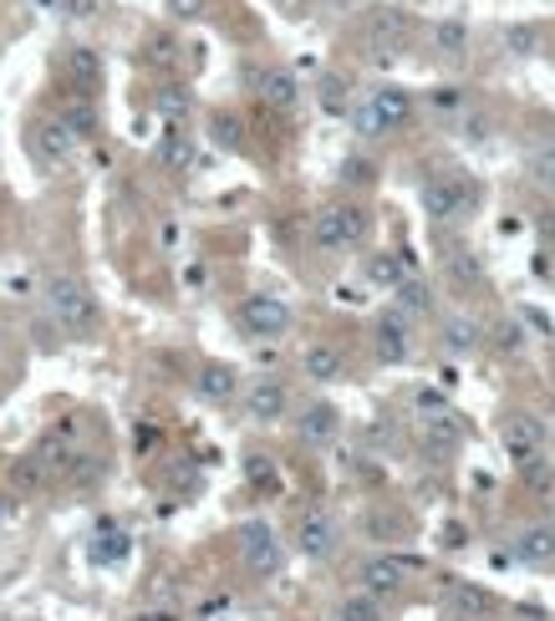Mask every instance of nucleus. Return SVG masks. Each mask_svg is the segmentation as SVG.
<instances>
[{
	"label": "nucleus",
	"mask_w": 555,
	"mask_h": 621,
	"mask_svg": "<svg viewBox=\"0 0 555 621\" xmlns=\"http://www.w3.org/2000/svg\"><path fill=\"white\" fill-rule=\"evenodd\" d=\"M250 87H255V97L276 112H296V102H301V82H296L286 67H255Z\"/></svg>",
	"instance_id": "nucleus-9"
},
{
	"label": "nucleus",
	"mask_w": 555,
	"mask_h": 621,
	"mask_svg": "<svg viewBox=\"0 0 555 621\" xmlns=\"http://www.w3.org/2000/svg\"><path fill=\"white\" fill-rule=\"evenodd\" d=\"M519 474H525V484H531L545 504H555V469H551V459H531V464H519Z\"/></svg>",
	"instance_id": "nucleus-29"
},
{
	"label": "nucleus",
	"mask_w": 555,
	"mask_h": 621,
	"mask_svg": "<svg viewBox=\"0 0 555 621\" xmlns=\"http://www.w3.org/2000/svg\"><path fill=\"white\" fill-rule=\"evenodd\" d=\"M47 316L67 336H92L97 332V296L77 275H51L47 280Z\"/></svg>",
	"instance_id": "nucleus-1"
},
{
	"label": "nucleus",
	"mask_w": 555,
	"mask_h": 621,
	"mask_svg": "<svg viewBox=\"0 0 555 621\" xmlns=\"http://www.w3.org/2000/svg\"><path fill=\"white\" fill-rule=\"evenodd\" d=\"M448 611L459 621H489L499 611V601L484 591V585H469V581H454L448 585Z\"/></svg>",
	"instance_id": "nucleus-16"
},
{
	"label": "nucleus",
	"mask_w": 555,
	"mask_h": 621,
	"mask_svg": "<svg viewBox=\"0 0 555 621\" xmlns=\"http://www.w3.org/2000/svg\"><path fill=\"white\" fill-rule=\"evenodd\" d=\"M505 47L515 51V57H535V51H541V26L509 21V26H505Z\"/></svg>",
	"instance_id": "nucleus-30"
},
{
	"label": "nucleus",
	"mask_w": 555,
	"mask_h": 621,
	"mask_svg": "<svg viewBox=\"0 0 555 621\" xmlns=\"http://www.w3.org/2000/svg\"><path fill=\"white\" fill-rule=\"evenodd\" d=\"M499 347H505V352H519V347H525V336H519V326H499Z\"/></svg>",
	"instance_id": "nucleus-39"
},
{
	"label": "nucleus",
	"mask_w": 555,
	"mask_h": 621,
	"mask_svg": "<svg viewBox=\"0 0 555 621\" xmlns=\"http://www.w3.org/2000/svg\"><path fill=\"white\" fill-rule=\"evenodd\" d=\"M11 484H16V490H41V484H47V469H41V459L37 454H31V459H16Z\"/></svg>",
	"instance_id": "nucleus-34"
},
{
	"label": "nucleus",
	"mask_w": 555,
	"mask_h": 621,
	"mask_svg": "<svg viewBox=\"0 0 555 621\" xmlns=\"http://www.w3.org/2000/svg\"><path fill=\"white\" fill-rule=\"evenodd\" d=\"M296 433H301L311 448H326V443H337V433H341L337 403H306V407H301V418H296Z\"/></svg>",
	"instance_id": "nucleus-14"
},
{
	"label": "nucleus",
	"mask_w": 555,
	"mask_h": 621,
	"mask_svg": "<svg viewBox=\"0 0 555 621\" xmlns=\"http://www.w3.org/2000/svg\"><path fill=\"white\" fill-rule=\"evenodd\" d=\"M194 393L205 397V403L225 407L235 393H240V372L225 367V362H209V367H199V377H194Z\"/></svg>",
	"instance_id": "nucleus-18"
},
{
	"label": "nucleus",
	"mask_w": 555,
	"mask_h": 621,
	"mask_svg": "<svg viewBox=\"0 0 555 621\" xmlns=\"http://www.w3.org/2000/svg\"><path fill=\"white\" fill-rule=\"evenodd\" d=\"M341 184H347V189H373L377 184V164L373 158H347V164H341Z\"/></svg>",
	"instance_id": "nucleus-33"
},
{
	"label": "nucleus",
	"mask_w": 555,
	"mask_h": 621,
	"mask_svg": "<svg viewBox=\"0 0 555 621\" xmlns=\"http://www.w3.org/2000/svg\"><path fill=\"white\" fill-rule=\"evenodd\" d=\"M499 438H505L509 459H519V464H531V459L545 454V428H541V418H535V413H505Z\"/></svg>",
	"instance_id": "nucleus-10"
},
{
	"label": "nucleus",
	"mask_w": 555,
	"mask_h": 621,
	"mask_svg": "<svg viewBox=\"0 0 555 621\" xmlns=\"http://www.w3.org/2000/svg\"><path fill=\"white\" fill-rule=\"evenodd\" d=\"M240 326L255 336V342H280V336L290 332V306L280 296L255 290V296L240 300Z\"/></svg>",
	"instance_id": "nucleus-5"
},
{
	"label": "nucleus",
	"mask_w": 555,
	"mask_h": 621,
	"mask_svg": "<svg viewBox=\"0 0 555 621\" xmlns=\"http://www.w3.org/2000/svg\"><path fill=\"white\" fill-rule=\"evenodd\" d=\"M11 514H16V504H11V494L0 490V525H6V520H11Z\"/></svg>",
	"instance_id": "nucleus-41"
},
{
	"label": "nucleus",
	"mask_w": 555,
	"mask_h": 621,
	"mask_svg": "<svg viewBox=\"0 0 555 621\" xmlns=\"http://www.w3.org/2000/svg\"><path fill=\"white\" fill-rule=\"evenodd\" d=\"M158 112L174 118V128H179V118H189V92H184V87H163V92H158Z\"/></svg>",
	"instance_id": "nucleus-35"
},
{
	"label": "nucleus",
	"mask_w": 555,
	"mask_h": 621,
	"mask_svg": "<svg viewBox=\"0 0 555 621\" xmlns=\"http://www.w3.org/2000/svg\"><path fill=\"white\" fill-rule=\"evenodd\" d=\"M434 108H444V112L464 108V97H459V87H438V92H434Z\"/></svg>",
	"instance_id": "nucleus-38"
},
{
	"label": "nucleus",
	"mask_w": 555,
	"mask_h": 621,
	"mask_svg": "<svg viewBox=\"0 0 555 621\" xmlns=\"http://www.w3.org/2000/svg\"><path fill=\"white\" fill-rule=\"evenodd\" d=\"M373 352H377V362H387V367H398V362H408L413 336H408V322H403L398 310H387L383 322L373 326Z\"/></svg>",
	"instance_id": "nucleus-12"
},
{
	"label": "nucleus",
	"mask_w": 555,
	"mask_h": 621,
	"mask_svg": "<svg viewBox=\"0 0 555 621\" xmlns=\"http://www.w3.org/2000/svg\"><path fill=\"white\" fill-rule=\"evenodd\" d=\"M240 561H245V571L260 575V581L280 575V565H286V545H280V535L266 525V520L240 525Z\"/></svg>",
	"instance_id": "nucleus-4"
},
{
	"label": "nucleus",
	"mask_w": 555,
	"mask_h": 621,
	"mask_svg": "<svg viewBox=\"0 0 555 621\" xmlns=\"http://www.w3.org/2000/svg\"><path fill=\"white\" fill-rule=\"evenodd\" d=\"M408 575H413L408 561H398V555H373V561H363V591L377 601H393V597H403Z\"/></svg>",
	"instance_id": "nucleus-8"
},
{
	"label": "nucleus",
	"mask_w": 555,
	"mask_h": 621,
	"mask_svg": "<svg viewBox=\"0 0 555 621\" xmlns=\"http://www.w3.org/2000/svg\"><path fill=\"white\" fill-rule=\"evenodd\" d=\"M448 270H454V280H469V286H479V280H484V265L474 260V255H454V260H448Z\"/></svg>",
	"instance_id": "nucleus-36"
},
{
	"label": "nucleus",
	"mask_w": 555,
	"mask_h": 621,
	"mask_svg": "<svg viewBox=\"0 0 555 621\" xmlns=\"http://www.w3.org/2000/svg\"><path fill=\"white\" fill-rule=\"evenodd\" d=\"M515 561H525V565H551L555 561V525L551 520L519 530L515 535Z\"/></svg>",
	"instance_id": "nucleus-19"
},
{
	"label": "nucleus",
	"mask_w": 555,
	"mask_h": 621,
	"mask_svg": "<svg viewBox=\"0 0 555 621\" xmlns=\"http://www.w3.org/2000/svg\"><path fill=\"white\" fill-rule=\"evenodd\" d=\"M525 168H531V179L541 184V189L555 194V138H545V144L531 148V158H525Z\"/></svg>",
	"instance_id": "nucleus-28"
},
{
	"label": "nucleus",
	"mask_w": 555,
	"mask_h": 621,
	"mask_svg": "<svg viewBox=\"0 0 555 621\" xmlns=\"http://www.w3.org/2000/svg\"><path fill=\"white\" fill-rule=\"evenodd\" d=\"M428 47H434L438 57H464V51H469V26H464L459 16H444V21H434V31H428Z\"/></svg>",
	"instance_id": "nucleus-22"
},
{
	"label": "nucleus",
	"mask_w": 555,
	"mask_h": 621,
	"mask_svg": "<svg viewBox=\"0 0 555 621\" xmlns=\"http://www.w3.org/2000/svg\"><path fill=\"white\" fill-rule=\"evenodd\" d=\"M459 443H464V418L454 413V407L423 418V448H428V454H454Z\"/></svg>",
	"instance_id": "nucleus-15"
},
{
	"label": "nucleus",
	"mask_w": 555,
	"mask_h": 621,
	"mask_svg": "<svg viewBox=\"0 0 555 621\" xmlns=\"http://www.w3.org/2000/svg\"><path fill=\"white\" fill-rule=\"evenodd\" d=\"M158 158H163V168H169V174H184V168L194 164V138L184 128H169L163 148H158Z\"/></svg>",
	"instance_id": "nucleus-26"
},
{
	"label": "nucleus",
	"mask_w": 555,
	"mask_h": 621,
	"mask_svg": "<svg viewBox=\"0 0 555 621\" xmlns=\"http://www.w3.org/2000/svg\"><path fill=\"white\" fill-rule=\"evenodd\" d=\"M337 621H383V601L367 597V591H357V597H347L337 607Z\"/></svg>",
	"instance_id": "nucleus-31"
},
{
	"label": "nucleus",
	"mask_w": 555,
	"mask_h": 621,
	"mask_svg": "<svg viewBox=\"0 0 555 621\" xmlns=\"http://www.w3.org/2000/svg\"><path fill=\"white\" fill-rule=\"evenodd\" d=\"M423 209H428V219H459L464 209H469V189H464L454 174H434V179L423 184Z\"/></svg>",
	"instance_id": "nucleus-11"
},
{
	"label": "nucleus",
	"mask_w": 555,
	"mask_h": 621,
	"mask_svg": "<svg viewBox=\"0 0 555 621\" xmlns=\"http://www.w3.org/2000/svg\"><path fill=\"white\" fill-rule=\"evenodd\" d=\"M367 280L398 290L403 280H408V265H403V255H373V260H367Z\"/></svg>",
	"instance_id": "nucleus-27"
},
{
	"label": "nucleus",
	"mask_w": 555,
	"mask_h": 621,
	"mask_svg": "<svg viewBox=\"0 0 555 621\" xmlns=\"http://www.w3.org/2000/svg\"><path fill=\"white\" fill-rule=\"evenodd\" d=\"M393 296H398V316H403V322H408V316H434V290L423 286V280H403Z\"/></svg>",
	"instance_id": "nucleus-25"
},
{
	"label": "nucleus",
	"mask_w": 555,
	"mask_h": 621,
	"mask_svg": "<svg viewBox=\"0 0 555 621\" xmlns=\"http://www.w3.org/2000/svg\"><path fill=\"white\" fill-rule=\"evenodd\" d=\"M316 250H351L367 239V209L363 204H326L311 219Z\"/></svg>",
	"instance_id": "nucleus-3"
},
{
	"label": "nucleus",
	"mask_w": 555,
	"mask_h": 621,
	"mask_svg": "<svg viewBox=\"0 0 555 621\" xmlns=\"http://www.w3.org/2000/svg\"><path fill=\"white\" fill-rule=\"evenodd\" d=\"M337 545H341V530H337L331 514H321V510L301 514V525H296V550H301L306 561H331Z\"/></svg>",
	"instance_id": "nucleus-7"
},
{
	"label": "nucleus",
	"mask_w": 555,
	"mask_h": 621,
	"mask_svg": "<svg viewBox=\"0 0 555 621\" xmlns=\"http://www.w3.org/2000/svg\"><path fill=\"white\" fill-rule=\"evenodd\" d=\"M351 122H357V132L363 138H383V132H398L413 122V92H403V87H373V92L363 97V108L351 112Z\"/></svg>",
	"instance_id": "nucleus-2"
},
{
	"label": "nucleus",
	"mask_w": 555,
	"mask_h": 621,
	"mask_svg": "<svg viewBox=\"0 0 555 621\" xmlns=\"http://www.w3.org/2000/svg\"><path fill=\"white\" fill-rule=\"evenodd\" d=\"M67 77H72V87L92 92V87L102 82V51H92V47H72V51H67Z\"/></svg>",
	"instance_id": "nucleus-23"
},
{
	"label": "nucleus",
	"mask_w": 555,
	"mask_h": 621,
	"mask_svg": "<svg viewBox=\"0 0 555 621\" xmlns=\"http://www.w3.org/2000/svg\"><path fill=\"white\" fill-rule=\"evenodd\" d=\"M403 41H408V16L403 11H377L373 16V51L377 57H393Z\"/></svg>",
	"instance_id": "nucleus-21"
},
{
	"label": "nucleus",
	"mask_w": 555,
	"mask_h": 621,
	"mask_svg": "<svg viewBox=\"0 0 555 621\" xmlns=\"http://www.w3.org/2000/svg\"><path fill=\"white\" fill-rule=\"evenodd\" d=\"M240 407H245V418H250V423H266V428H270V423H280L290 413V393H286V383H280V377H250Z\"/></svg>",
	"instance_id": "nucleus-6"
},
{
	"label": "nucleus",
	"mask_w": 555,
	"mask_h": 621,
	"mask_svg": "<svg viewBox=\"0 0 555 621\" xmlns=\"http://www.w3.org/2000/svg\"><path fill=\"white\" fill-rule=\"evenodd\" d=\"M326 108H341V82H326Z\"/></svg>",
	"instance_id": "nucleus-40"
},
{
	"label": "nucleus",
	"mask_w": 555,
	"mask_h": 621,
	"mask_svg": "<svg viewBox=\"0 0 555 621\" xmlns=\"http://www.w3.org/2000/svg\"><path fill=\"white\" fill-rule=\"evenodd\" d=\"M209 138H215L219 148H240L245 144V122L235 118V112H215V118H209Z\"/></svg>",
	"instance_id": "nucleus-32"
},
{
	"label": "nucleus",
	"mask_w": 555,
	"mask_h": 621,
	"mask_svg": "<svg viewBox=\"0 0 555 621\" xmlns=\"http://www.w3.org/2000/svg\"><path fill=\"white\" fill-rule=\"evenodd\" d=\"M163 6H169L174 21H199L209 11V0H163Z\"/></svg>",
	"instance_id": "nucleus-37"
},
{
	"label": "nucleus",
	"mask_w": 555,
	"mask_h": 621,
	"mask_svg": "<svg viewBox=\"0 0 555 621\" xmlns=\"http://www.w3.org/2000/svg\"><path fill=\"white\" fill-rule=\"evenodd\" d=\"M61 128L72 132V144L82 148V144H92L97 138V128H102V118H97V108L92 102H87V97H72V102H61Z\"/></svg>",
	"instance_id": "nucleus-20"
},
{
	"label": "nucleus",
	"mask_w": 555,
	"mask_h": 621,
	"mask_svg": "<svg viewBox=\"0 0 555 621\" xmlns=\"http://www.w3.org/2000/svg\"><path fill=\"white\" fill-rule=\"evenodd\" d=\"M301 372L321 387L341 383V377H347V357H341V347H331V342H311V347L301 352Z\"/></svg>",
	"instance_id": "nucleus-17"
},
{
	"label": "nucleus",
	"mask_w": 555,
	"mask_h": 621,
	"mask_svg": "<svg viewBox=\"0 0 555 621\" xmlns=\"http://www.w3.org/2000/svg\"><path fill=\"white\" fill-rule=\"evenodd\" d=\"M31 154H37L47 168H61L77 154V144H72V132L61 128V118H41L37 128H31Z\"/></svg>",
	"instance_id": "nucleus-13"
},
{
	"label": "nucleus",
	"mask_w": 555,
	"mask_h": 621,
	"mask_svg": "<svg viewBox=\"0 0 555 621\" xmlns=\"http://www.w3.org/2000/svg\"><path fill=\"white\" fill-rule=\"evenodd\" d=\"M479 342H484V332H479V322H474V316H448V322H444V347L454 352V357L479 352Z\"/></svg>",
	"instance_id": "nucleus-24"
}]
</instances>
